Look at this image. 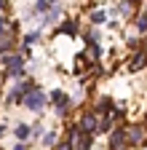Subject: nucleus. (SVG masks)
<instances>
[{
  "mask_svg": "<svg viewBox=\"0 0 147 150\" xmlns=\"http://www.w3.org/2000/svg\"><path fill=\"white\" fill-rule=\"evenodd\" d=\"M22 105H24L27 110H40V107L46 105V94H43L40 88H32L30 94H24V97H22Z\"/></svg>",
  "mask_w": 147,
  "mask_h": 150,
  "instance_id": "obj_1",
  "label": "nucleus"
},
{
  "mask_svg": "<svg viewBox=\"0 0 147 150\" xmlns=\"http://www.w3.org/2000/svg\"><path fill=\"white\" fill-rule=\"evenodd\" d=\"M96 126H99V121H96L94 112H86V115L80 118V131H83V134H94Z\"/></svg>",
  "mask_w": 147,
  "mask_h": 150,
  "instance_id": "obj_2",
  "label": "nucleus"
},
{
  "mask_svg": "<svg viewBox=\"0 0 147 150\" xmlns=\"http://www.w3.org/2000/svg\"><path fill=\"white\" fill-rule=\"evenodd\" d=\"M51 99L59 105L56 112H59V115H64V112H67V105H70V99L64 97V91H62V88H53V91H51Z\"/></svg>",
  "mask_w": 147,
  "mask_h": 150,
  "instance_id": "obj_3",
  "label": "nucleus"
},
{
  "mask_svg": "<svg viewBox=\"0 0 147 150\" xmlns=\"http://www.w3.org/2000/svg\"><path fill=\"white\" fill-rule=\"evenodd\" d=\"M13 134H16V139H19V142H24V139H27V137L32 134V129H30L27 123H19V126L13 129Z\"/></svg>",
  "mask_w": 147,
  "mask_h": 150,
  "instance_id": "obj_4",
  "label": "nucleus"
},
{
  "mask_svg": "<svg viewBox=\"0 0 147 150\" xmlns=\"http://www.w3.org/2000/svg\"><path fill=\"white\" fill-rule=\"evenodd\" d=\"M32 88H35V83H32V81H22L19 86H16V94H19V97H24V94H30Z\"/></svg>",
  "mask_w": 147,
  "mask_h": 150,
  "instance_id": "obj_5",
  "label": "nucleus"
},
{
  "mask_svg": "<svg viewBox=\"0 0 147 150\" xmlns=\"http://www.w3.org/2000/svg\"><path fill=\"white\" fill-rule=\"evenodd\" d=\"M59 16H62V11H59V8H51V11L46 13V19H43V24H53Z\"/></svg>",
  "mask_w": 147,
  "mask_h": 150,
  "instance_id": "obj_6",
  "label": "nucleus"
},
{
  "mask_svg": "<svg viewBox=\"0 0 147 150\" xmlns=\"http://www.w3.org/2000/svg\"><path fill=\"white\" fill-rule=\"evenodd\" d=\"M120 145H123V131H115V134L110 137V147H113V150H118Z\"/></svg>",
  "mask_w": 147,
  "mask_h": 150,
  "instance_id": "obj_7",
  "label": "nucleus"
},
{
  "mask_svg": "<svg viewBox=\"0 0 147 150\" xmlns=\"http://www.w3.org/2000/svg\"><path fill=\"white\" fill-rule=\"evenodd\" d=\"M104 19H107V11H94V13H91V22H94V24H102Z\"/></svg>",
  "mask_w": 147,
  "mask_h": 150,
  "instance_id": "obj_8",
  "label": "nucleus"
},
{
  "mask_svg": "<svg viewBox=\"0 0 147 150\" xmlns=\"http://www.w3.org/2000/svg\"><path fill=\"white\" fill-rule=\"evenodd\" d=\"M142 67H144V54H136V59H134L131 70H142Z\"/></svg>",
  "mask_w": 147,
  "mask_h": 150,
  "instance_id": "obj_9",
  "label": "nucleus"
},
{
  "mask_svg": "<svg viewBox=\"0 0 147 150\" xmlns=\"http://www.w3.org/2000/svg\"><path fill=\"white\" fill-rule=\"evenodd\" d=\"M62 30H64L67 35H75V32H78V24H75V22H67V24H64Z\"/></svg>",
  "mask_w": 147,
  "mask_h": 150,
  "instance_id": "obj_10",
  "label": "nucleus"
},
{
  "mask_svg": "<svg viewBox=\"0 0 147 150\" xmlns=\"http://www.w3.org/2000/svg\"><path fill=\"white\" fill-rule=\"evenodd\" d=\"M35 40H38V32H30V35H24V46H32Z\"/></svg>",
  "mask_w": 147,
  "mask_h": 150,
  "instance_id": "obj_11",
  "label": "nucleus"
},
{
  "mask_svg": "<svg viewBox=\"0 0 147 150\" xmlns=\"http://www.w3.org/2000/svg\"><path fill=\"white\" fill-rule=\"evenodd\" d=\"M53 142H56V134H53V131L43 137V145H46V147H48V145H53Z\"/></svg>",
  "mask_w": 147,
  "mask_h": 150,
  "instance_id": "obj_12",
  "label": "nucleus"
},
{
  "mask_svg": "<svg viewBox=\"0 0 147 150\" xmlns=\"http://www.w3.org/2000/svg\"><path fill=\"white\" fill-rule=\"evenodd\" d=\"M136 27H139V30H142V32H144V30H147V13H144V16H139V19H136Z\"/></svg>",
  "mask_w": 147,
  "mask_h": 150,
  "instance_id": "obj_13",
  "label": "nucleus"
},
{
  "mask_svg": "<svg viewBox=\"0 0 147 150\" xmlns=\"http://www.w3.org/2000/svg\"><path fill=\"white\" fill-rule=\"evenodd\" d=\"M11 48H13V43H11V40H3V43H0V54H8Z\"/></svg>",
  "mask_w": 147,
  "mask_h": 150,
  "instance_id": "obj_14",
  "label": "nucleus"
},
{
  "mask_svg": "<svg viewBox=\"0 0 147 150\" xmlns=\"http://www.w3.org/2000/svg\"><path fill=\"white\" fill-rule=\"evenodd\" d=\"M110 126H113V121L107 118V121H102V123L96 126V131H110Z\"/></svg>",
  "mask_w": 147,
  "mask_h": 150,
  "instance_id": "obj_15",
  "label": "nucleus"
},
{
  "mask_svg": "<svg viewBox=\"0 0 147 150\" xmlns=\"http://www.w3.org/2000/svg\"><path fill=\"white\" fill-rule=\"evenodd\" d=\"M110 107H113V105H110V99H102V102H99V110H102V112H104V110L110 112Z\"/></svg>",
  "mask_w": 147,
  "mask_h": 150,
  "instance_id": "obj_16",
  "label": "nucleus"
},
{
  "mask_svg": "<svg viewBox=\"0 0 147 150\" xmlns=\"http://www.w3.org/2000/svg\"><path fill=\"white\" fill-rule=\"evenodd\" d=\"M139 139H142V131L134 129V131H131V142H139Z\"/></svg>",
  "mask_w": 147,
  "mask_h": 150,
  "instance_id": "obj_17",
  "label": "nucleus"
},
{
  "mask_svg": "<svg viewBox=\"0 0 147 150\" xmlns=\"http://www.w3.org/2000/svg\"><path fill=\"white\" fill-rule=\"evenodd\" d=\"M38 11H48V0H40V3H38Z\"/></svg>",
  "mask_w": 147,
  "mask_h": 150,
  "instance_id": "obj_18",
  "label": "nucleus"
},
{
  "mask_svg": "<svg viewBox=\"0 0 147 150\" xmlns=\"http://www.w3.org/2000/svg\"><path fill=\"white\" fill-rule=\"evenodd\" d=\"M59 150H72V145H70V142H62V145H59Z\"/></svg>",
  "mask_w": 147,
  "mask_h": 150,
  "instance_id": "obj_19",
  "label": "nucleus"
},
{
  "mask_svg": "<svg viewBox=\"0 0 147 150\" xmlns=\"http://www.w3.org/2000/svg\"><path fill=\"white\" fill-rule=\"evenodd\" d=\"M0 32H6V19L0 16Z\"/></svg>",
  "mask_w": 147,
  "mask_h": 150,
  "instance_id": "obj_20",
  "label": "nucleus"
},
{
  "mask_svg": "<svg viewBox=\"0 0 147 150\" xmlns=\"http://www.w3.org/2000/svg\"><path fill=\"white\" fill-rule=\"evenodd\" d=\"M13 150H27V147H24V142H19V145H16Z\"/></svg>",
  "mask_w": 147,
  "mask_h": 150,
  "instance_id": "obj_21",
  "label": "nucleus"
},
{
  "mask_svg": "<svg viewBox=\"0 0 147 150\" xmlns=\"http://www.w3.org/2000/svg\"><path fill=\"white\" fill-rule=\"evenodd\" d=\"M3 134H6V126H0V139H3Z\"/></svg>",
  "mask_w": 147,
  "mask_h": 150,
  "instance_id": "obj_22",
  "label": "nucleus"
},
{
  "mask_svg": "<svg viewBox=\"0 0 147 150\" xmlns=\"http://www.w3.org/2000/svg\"><path fill=\"white\" fill-rule=\"evenodd\" d=\"M3 6H6V0H0V8H3Z\"/></svg>",
  "mask_w": 147,
  "mask_h": 150,
  "instance_id": "obj_23",
  "label": "nucleus"
},
{
  "mask_svg": "<svg viewBox=\"0 0 147 150\" xmlns=\"http://www.w3.org/2000/svg\"><path fill=\"white\" fill-rule=\"evenodd\" d=\"M48 3H53V0H48Z\"/></svg>",
  "mask_w": 147,
  "mask_h": 150,
  "instance_id": "obj_24",
  "label": "nucleus"
}]
</instances>
